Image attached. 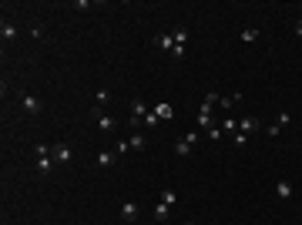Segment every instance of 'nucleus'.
<instances>
[{
	"label": "nucleus",
	"instance_id": "f257e3e1",
	"mask_svg": "<svg viewBox=\"0 0 302 225\" xmlns=\"http://www.w3.org/2000/svg\"><path fill=\"white\" fill-rule=\"evenodd\" d=\"M138 215H141L138 202H134V198H124V202H121V222L124 225H134V222H138Z\"/></svg>",
	"mask_w": 302,
	"mask_h": 225
},
{
	"label": "nucleus",
	"instance_id": "f03ea898",
	"mask_svg": "<svg viewBox=\"0 0 302 225\" xmlns=\"http://www.w3.org/2000/svg\"><path fill=\"white\" fill-rule=\"evenodd\" d=\"M238 131H242V135H258V131H262V118H252V114H248V118H242V121H238Z\"/></svg>",
	"mask_w": 302,
	"mask_h": 225
},
{
	"label": "nucleus",
	"instance_id": "7ed1b4c3",
	"mask_svg": "<svg viewBox=\"0 0 302 225\" xmlns=\"http://www.w3.org/2000/svg\"><path fill=\"white\" fill-rule=\"evenodd\" d=\"M74 161V148L71 145H54V165H71Z\"/></svg>",
	"mask_w": 302,
	"mask_h": 225
},
{
	"label": "nucleus",
	"instance_id": "20e7f679",
	"mask_svg": "<svg viewBox=\"0 0 302 225\" xmlns=\"http://www.w3.org/2000/svg\"><path fill=\"white\" fill-rule=\"evenodd\" d=\"M148 111H151V108H148V104L141 101V98H134V101H131V124H134V128L141 124V118H145Z\"/></svg>",
	"mask_w": 302,
	"mask_h": 225
},
{
	"label": "nucleus",
	"instance_id": "39448f33",
	"mask_svg": "<svg viewBox=\"0 0 302 225\" xmlns=\"http://www.w3.org/2000/svg\"><path fill=\"white\" fill-rule=\"evenodd\" d=\"M21 104H24V111H27V114H41V111H44V101H41V98H34V94H24Z\"/></svg>",
	"mask_w": 302,
	"mask_h": 225
},
{
	"label": "nucleus",
	"instance_id": "423d86ee",
	"mask_svg": "<svg viewBox=\"0 0 302 225\" xmlns=\"http://www.w3.org/2000/svg\"><path fill=\"white\" fill-rule=\"evenodd\" d=\"M155 47H161V51H168V54H175V47H178V44H175V37H171V34H158L155 37Z\"/></svg>",
	"mask_w": 302,
	"mask_h": 225
},
{
	"label": "nucleus",
	"instance_id": "0eeeda50",
	"mask_svg": "<svg viewBox=\"0 0 302 225\" xmlns=\"http://www.w3.org/2000/svg\"><path fill=\"white\" fill-rule=\"evenodd\" d=\"M191 151H195V145H191L188 138L181 135V138H178V141H175V155H178V158H188V155H191Z\"/></svg>",
	"mask_w": 302,
	"mask_h": 225
},
{
	"label": "nucleus",
	"instance_id": "6e6552de",
	"mask_svg": "<svg viewBox=\"0 0 302 225\" xmlns=\"http://www.w3.org/2000/svg\"><path fill=\"white\" fill-rule=\"evenodd\" d=\"M212 121H215V108H205V104H201L198 108V124L201 128H212Z\"/></svg>",
	"mask_w": 302,
	"mask_h": 225
},
{
	"label": "nucleus",
	"instance_id": "1a4fd4ad",
	"mask_svg": "<svg viewBox=\"0 0 302 225\" xmlns=\"http://www.w3.org/2000/svg\"><path fill=\"white\" fill-rule=\"evenodd\" d=\"M51 168H54V151H51V155H37V171L47 175Z\"/></svg>",
	"mask_w": 302,
	"mask_h": 225
},
{
	"label": "nucleus",
	"instance_id": "9d476101",
	"mask_svg": "<svg viewBox=\"0 0 302 225\" xmlns=\"http://www.w3.org/2000/svg\"><path fill=\"white\" fill-rule=\"evenodd\" d=\"M128 145H131V151H145V148H148V138L141 135V131H134V135L128 138Z\"/></svg>",
	"mask_w": 302,
	"mask_h": 225
},
{
	"label": "nucleus",
	"instance_id": "9b49d317",
	"mask_svg": "<svg viewBox=\"0 0 302 225\" xmlns=\"http://www.w3.org/2000/svg\"><path fill=\"white\" fill-rule=\"evenodd\" d=\"M155 114H158V118H168V121H171V118H175V108H171L168 101H158V104H155Z\"/></svg>",
	"mask_w": 302,
	"mask_h": 225
},
{
	"label": "nucleus",
	"instance_id": "f8f14e48",
	"mask_svg": "<svg viewBox=\"0 0 302 225\" xmlns=\"http://www.w3.org/2000/svg\"><path fill=\"white\" fill-rule=\"evenodd\" d=\"M0 37H4V41H14V37H17V24L4 21V24H0Z\"/></svg>",
	"mask_w": 302,
	"mask_h": 225
},
{
	"label": "nucleus",
	"instance_id": "ddd939ff",
	"mask_svg": "<svg viewBox=\"0 0 302 225\" xmlns=\"http://www.w3.org/2000/svg\"><path fill=\"white\" fill-rule=\"evenodd\" d=\"M98 128L108 135V131H114V128H118V121H114V118H108V114H98Z\"/></svg>",
	"mask_w": 302,
	"mask_h": 225
},
{
	"label": "nucleus",
	"instance_id": "4468645a",
	"mask_svg": "<svg viewBox=\"0 0 302 225\" xmlns=\"http://www.w3.org/2000/svg\"><path fill=\"white\" fill-rule=\"evenodd\" d=\"M238 41H242V44H255V41H258V31H255V27H245V31L238 34Z\"/></svg>",
	"mask_w": 302,
	"mask_h": 225
},
{
	"label": "nucleus",
	"instance_id": "2eb2a0df",
	"mask_svg": "<svg viewBox=\"0 0 302 225\" xmlns=\"http://www.w3.org/2000/svg\"><path fill=\"white\" fill-rule=\"evenodd\" d=\"M114 158H118L114 151H101V155H98V168H111V165H114Z\"/></svg>",
	"mask_w": 302,
	"mask_h": 225
},
{
	"label": "nucleus",
	"instance_id": "dca6fc26",
	"mask_svg": "<svg viewBox=\"0 0 302 225\" xmlns=\"http://www.w3.org/2000/svg\"><path fill=\"white\" fill-rule=\"evenodd\" d=\"M275 195L279 198H292V181H275Z\"/></svg>",
	"mask_w": 302,
	"mask_h": 225
},
{
	"label": "nucleus",
	"instance_id": "f3484780",
	"mask_svg": "<svg viewBox=\"0 0 302 225\" xmlns=\"http://www.w3.org/2000/svg\"><path fill=\"white\" fill-rule=\"evenodd\" d=\"M171 37H175V44H178V47L188 44V31H185V27H175V31H171Z\"/></svg>",
	"mask_w": 302,
	"mask_h": 225
},
{
	"label": "nucleus",
	"instance_id": "a211bd4d",
	"mask_svg": "<svg viewBox=\"0 0 302 225\" xmlns=\"http://www.w3.org/2000/svg\"><path fill=\"white\" fill-rule=\"evenodd\" d=\"M168 212H171V208H168L165 202H158V208H155V222L161 225V222H168Z\"/></svg>",
	"mask_w": 302,
	"mask_h": 225
},
{
	"label": "nucleus",
	"instance_id": "6ab92c4d",
	"mask_svg": "<svg viewBox=\"0 0 302 225\" xmlns=\"http://www.w3.org/2000/svg\"><path fill=\"white\" fill-rule=\"evenodd\" d=\"M218 101H222V94H218V91H208V94H205V108H218Z\"/></svg>",
	"mask_w": 302,
	"mask_h": 225
},
{
	"label": "nucleus",
	"instance_id": "aec40b11",
	"mask_svg": "<svg viewBox=\"0 0 302 225\" xmlns=\"http://www.w3.org/2000/svg\"><path fill=\"white\" fill-rule=\"evenodd\" d=\"M108 98H111V94H108V88H98V94H94V108H98V111H101Z\"/></svg>",
	"mask_w": 302,
	"mask_h": 225
},
{
	"label": "nucleus",
	"instance_id": "412c9836",
	"mask_svg": "<svg viewBox=\"0 0 302 225\" xmlns=\"http://www.w3.org/2000/svg\"><path fill=\"white\" fill-rule=\"evenodd\" d=\"M158 121H161V118H158V114H155V108H151V111H148L145 118H141V124H145V128H155Z\"/></svg>",
	"mask_w": 302,
	"mask_h": 225
},
{
	"label": "nucleus",
	"instance_id": "4be33fe9",
	"mask_svg": "<svg viewBox=\"0 0 302 225\" xmlns=\"http://www.w3.org/2000/svg\"><path fill=\"white\" fill-rule=\"evenodd\" d=\"M161 202H165L168 208H171V205L178 202V195H175V191H171V188H165V191H161Z\"/></svg>",
	"mask_w": 302,
	"mask_h": 225
},
{
	"label": "nucleus",
	"instance_id": "5701e85b",
	"mask_svg": "<svg viewBox=\"0 0 302 225\" xmlns=\"http://www.w3.org/2000/svg\"><path fill=\"white\" fill-rule=\"evenodd\" d=\"M222 128L228 131V135H235V131H238V121H235V118H225V121H222Z\"/></svg>",
	"mask_w": 302,
	"mask_h": 225
},
{
	"label": "nucleus",
	"instance_id": "b1692460",
	"mask_svg": "<svg viewBox=\"0 0 302 225\" xmlns=\"http://www.w3.org/2000/svg\"><path fill=\"white\" fill-rule=\"evenodd\" d=\"M289 121H292V114H289V111H282L279 118H275V124H279L282 131H285V128H289Z\"/></svg>",
	"mask_w": 302,
	"mask_h": 225
},
{
	"label": "nucleus",
	"instance_id": "393cba45",
	"mask_svg": "<svg viewBox=\"0 0 302 225\" xmlns=\"http://www.w3.org/2000/svg\"><path fill=\"white\" fill-rule=\"evenodd\" d=\"M128 151H131L128 141H114V155H128Z\"/></svg>",
	"mask_w": 302,
	"mask_h": 225
},
{
	"label": "nucleus",
	"instance_id": "a878e982",
	"mask_svg": "<svg viewBox=\"0 0 302 225\" xmlns=\"http://www.w3.org/2000/svg\"><path fill=\"white\" fill-rule=\"evenodd\" d=\"M245 141H248V138L242 135V131H235V135H232V145H235V148H242V145H245Z\"/></svg>",
	"mask_w": 302,
	"mask_h": 225
},
{
	"label": "nucleus",
	"instance_id": "bb28decb",
	"mask_svg": "<svg viewBox=\"0 0 302 225\" xmlns=\"http://www.w3.org/2000/svg\"><path fill=\"white\" fill-rule=\"evenodd\" d=\"M222 131L225 128H208V138H212V141H222Z\"/></svg>",
	"mask_w": 302,
	"mask_h": 225
},
{
	"label": "nucleus",
	"instance_id": "cd10ccee",
	"mask_svg": "<svg viewBox=\"0 0 302 225\" xmlns=\"http://www.w3.org/2000/svg\"><path fill=\"white\" fill-rule=\"evenodd\" d=\"M295 34H299V37H302V21H295Z\"/></svg>",
	"mask_w": 302,
	"mask_h": 225
},
{
	"label": "nucleus",
	"instance_id": "c85d7f7f",
	"mask_svg": "<svg viewBox=\"0 0 302 225\" xmlns=\"http://www.w3.org/2000/svg\"><path fill=\"white\" fill-rule=\"evenodd\" d=\"M185 225H191V222H185Z\"/></svg>",
	"mask_w": 302,
	"mask_h": 225
}]
</instances>
